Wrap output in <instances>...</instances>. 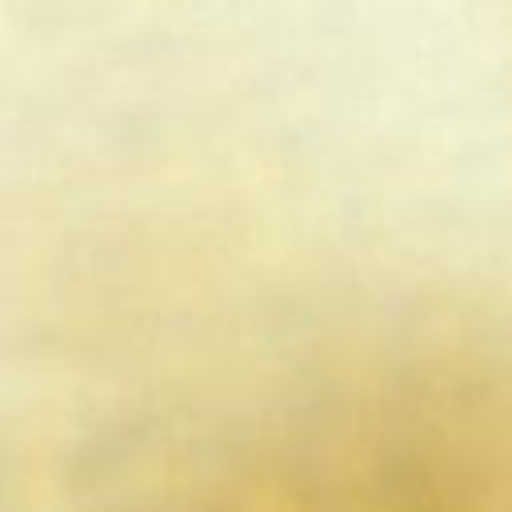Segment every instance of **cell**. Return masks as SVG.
<instances>
[{
    "label": "cell",
    "instance_id": "1",
    "mask_svg": "<svg viewBox=\"0 0 512 512\" xmlns=\"http://www.w3.org/2000/svg\"><path fill=\"white\" fill-rule=\"evenodd\" d=\"M308 440L228 488L212 512H512V460L472 428L392 420Z\"/></svg>",
    "mask_w": 512,
    "mask_h": 512
}]
</instances>
